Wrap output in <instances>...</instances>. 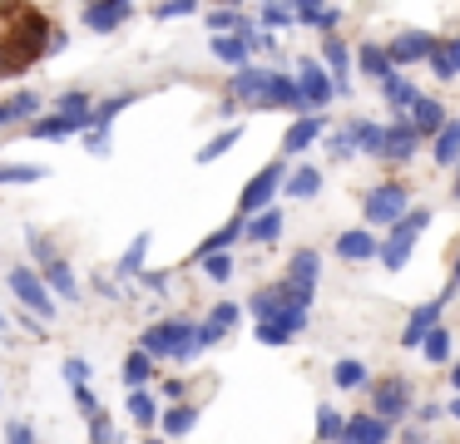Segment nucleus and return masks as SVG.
I'll return each instance as SVG.
<instances>
[{
    "label": "nucleus",
    "instance_id": "f257e3e1",
    "mask_svg": "<svg viewBox=\"0 0 460 444\" xmlns=\"http://www.w3.org/2000/svg\"><path fill=\"white\" fill-rule=\"evenodd\" d=\"M144 355H173V361H199V326L189 321H159L144 331Z\"/></svg>",
    "mask_w": 460,
    "mask_h": 444
},
{
    "label": "nucleus",
    "instance_id": "f03ea898",
    "mask_svg": "<svg viewBox=\"0 0 460 444\" xmlns=\"http://www.w3.org/2000/svg\"><path fill=\"white\" fill-rule=\"evenodd\" d=\"M317 272H322V257L312 252V247H302V252H292V262H288V276L278 282L282 301H288L292 311H307V306H312V292H317Z\"/></svg>",
    "mask_w": 460,
    "mask_h": 444
},
{
    "label": "nucleus",
    "instance_id": "7ed1b4c3",
    "mask_svg": "<svg viewBox=\"0 0 460 444\" xmlns=\"http://www.w3.org/2000/svg\"><path fill=\"white\" fill-rule=\"evenodd\" d=\"M50 35H55V30H50V20H45L40 10H21V15H15V25L5 30L0 39H5V45H11L25 65H35L40 55H50Z\"/></svg>",
    "mask_w": 460,
    "mask_h": 444
},
{
    "label": "nucleus",
    "instance_id": "20e7f679",
    "mask_svg": "<svg viewBox=\"0 0 460 444\" xmlns=\"http://www.w3.org/2000/svg\"><path fill=\"white\" fill-rule=\"evenodd\" d=\"M426 222H430L426 207H411V213L391 227L386 247H376V257H381V266H386V272H401V266L411 262V247H416V237H420V227H426Z\"/></svg>",
    "mask_w": 460,
    "mask_h": 444
},
{
    "label": "nucleus",
    "instance_id": "39448f33",
    "mask_svg": "<svg viewBox=\"0 0 460 444\" xmlns=\"http://www.w3.org/2000/svg\"><path fill=\"white\" fill-rule=\"evenodd\" d=\"M288 183V168L282 163H268V168H258V173L248 178V187H243V197H238V213H243V222L248 217H258V213H268V203H272V193Z\"/></svg>",
    "mask_w": 460,
    "mask_h": 444
},
{
    "label": "nucleus",
    "instance_id": "423d86ee",
    "mask_svg": "<svg viewBox=\"0 0 460 444\" xmlns=\"http://www.w3.org/2000/svg\"><path fill=\"white\" fill-rule=\"evenodd\" d=\"M5 282H11V292L21 296L31 311H40V321H50V316H55V301H50V286H45V276H35L31 266H11V272H5Z\"/></svg>",
    "mask_w": 460,
    "mask_h": 444
},
{
    "label": "nucleus",
    "instance_id": "0eeeda50",
    "mask_svg": "<svg viewBox=\"0 0 460 444\" xmlns=\"http://www.w3.org/2000/svg\"><path fill=\"white\" fill-rule=\"evenodd\" d=\"M406 213H411V193H406L401 183H381L376 193L367 197V222H386V227H396Z\"/></svg>",
    "mask_w": 460,
    "mask_h": 444
},
{
    "label": "nucleus",
    "instance_id": "6e6552de",
    "mask_svg": "<svg viewBox=\"0 0 460 444\" xmlns=\"http://www.w3.org/2000/svg\"><path fill=\"white\" fill-rule=\"evenodd\" d=\"M297 94H302V109H322L337 89H332V74L322 65H312V59H302L297 65Z\"/></svg>",
    "mask_w": 460,
    "mask_h": 444
},
{
    "label": "nucleus",
    "instance_id": "1a4fd4ad",
    "mask_svg": "<svg viewBox=\"0 0 460 444\" xmlns=\"http://www.w3.org/2000/svg\"><path fill=\"white\" fill-rule=\"evenodd\" d=\"M134 15L129 0H104V5H84V30H94V35H110V30H119L124 20Z\"/></svg>",
    "mask_w": 460,
    "mask_h": 444
},
{
    "label": "nucleus",
    "instance_id": "9d476101",
    "mask_svg": "<svg viewBox=\"0 0 460 444\" xmlns=\"http://www.w3.org/2000/svg\"><path fill=\"white\" fill-rule=\"evenodd\" d=\"M430 49H436V35H426V30H406V35L391 39L386 59L391 65H416V59H426Z\"/></svg>",
    "mask_w": 460,
    "mask_h": 444
},
{
    "label": "nucleus",
    "instance_id": "9b49d317",
    "mask_svg": "<svg viewBox=\"0 0 460 444\" xmlns=\"http://www.w3.org/2000/svg\"><path fill=\"white\" fill-rule=\"evenodd\" d=\"M386 440H391V424L376 420V414H357L341 430V444H386Z\"/></svg>",
    "mask_w": 460,
    "mask_h": 444
},
{
    "label": "nucleus",
    "instance_id": "f8f14e48",
    "mask_svg": "<svg viewBox=\"0 0 460 444\" xmlns=\"http://www.w3.org/2000/svg\"><path fill=\"white\" fill-rule=\"evenodd\" d=\"M406 410H411V385L406 380H386L376 390V420L391 424V420H401Z\"/></svg>",
    "mask_w": 460,
    "mask_h": 444
},
{
    "label": "nucleus",
    "instance_id": "ddd939ff",
    "mask_svg": "<svg viewBox=\"0 0 460 444\" xmlns=\"http://www.w3.org/2000/svg\"><path fill=\"white\" fill-rule=\"evenodd\" d=\"M322 128H327V118H322V114H302L297 124L288 128V138H282V153H302V148H312L322 138Z\"/></svg>",
    "mask_w": 460,
    "mask_h": 444
},
{
    "label": "nucleus",
    "instance_id": "4468645a",
    "mask_svg": "<svg viewBox=\"0 0 460 444\" xmlns=\"http://www.w3.org/2000/svg\"><path fill=\"white\" fill-rule=\"evenodd\" d=\"M416 128H411V118H396V124L386 128V148H381V158H396V163H406L411 153H416Z\"/></svg>",
    "mask_w": 460,
    "mask_h": 444
},
{
    "label": "nucleus",
    "instance_id": "2eb2a0df",
    "mask_svg": "<svg viewBox=\"0 0 460 444\" xmlns=\"http://www.w3.org/2000/svg\"><path fill=\"white\" fill-rule=\"evenodd\" d=\"M262 109H302V94H297V79H288V74H268V89H262V99H258Z\"/></svg>",
    "mask_w": 460,
    "mask_h": 444
},
{
    "label": "nucleus",
    "instance_id": "dca6fc26",
    "mask_svg": "<svg viewBox=\"0 0 460 444\" xmlns=\"http://www.w3.org/2000/svg\"><path fill=\"white\" fill-rule=\"evenodd\" d=\"M233 321H238V306H233V301L213 306V311H208V321L199 326V351H208L213 341H223V331H228Z\"/></svg>",
    "mask_w": 460,
    "mask_h": 444
},
{
    "label": "nucleus",
    "instance_id": "f3484780",
    "mask_svg": "<svg viewBox=\"0 0 460 444\" xmlns=\"http://www.w3.org/2000/svg\"><path fill=\"white\" fill-rule=\"evenodd\" d=\"M446 124L450 118H446V109H440L436 99H416V104H411V128H416V138L420 134H440Z\"/></svg>",
    "mask_w": 460,
    "mask_h": 444
},
{
    "label": "nucleus",
    "instance_id": "a211bd4d",
    "mask_svg": "<svg viewBox=\"0 0 460 444\" xmlns=\"http://www.w3.org/2000/svg\"><path fill=\"white\" fill-rule=\"evenodd\" d=\"M31 114H40V94H31V89H21V94H11V99H0V128L21 124V118H31Z\"/></svg>",
    "mask_w": 460,
    "mask_h": 444
},
{
    "label": "nucleus",
    "instance_id": "6ab92c4d",
    "mask_svg": "<svg viewBox=\"0 0 460 444\" xmlns=\"http://www.w3.org/2000/svg\"><path fill=\"white\" fill-rule=\"evenodd\" d=\"M450 296V292H446ZM446 296L440 301H430V306H416V316H411V326H406V345H420L430 331H436V321H440V306H446Z\"/></svg>",
    "mask_w": 460,
    "mask_h": 444
},
{
    "label": "nucleus",
    "instance_id": "aec40b11",
    "mask_svg": "<svg viewBox=\"0 0 460 444\" xmlns=\"http://www.w3.org/2000/svg\"><path fill=\"white\" fill-rule=\"evenodd\" d=\"M337 252H341V262H367V257H376V237L371 232H341Z\"/></svg>",
    "mask_w": 460,
    "mask_h": 444
},
{
    "label": "nucleus",
    "instance_id": "412c9836",
    "mask_svg": "<svg viewBox=\"0 0 460 444\" xmlns=\"http://www.w3.org/2000/svg\"><path fill=\"white\" fill-rule=\"evenodd\" d=\"M243 232H248L252 242H278V237H282V213H278V207H268V213L248 217V222H243Z\"/></svg>",
    "mask_w": 460,
    "mask_h": 444
},
{
    "label": "nucleus",
    "instance_id": "4be33fe9",
    "mask_svg": "<svg viewBox=\"0 0 460 444\" xmlns=\"http://www.w3.org/2000/svg\"><path fill=\"white\" fill-rule=\"evenodd\" d=\"M327 65H332V74H337V79H332V89H337V94H347V84H351V55H347V45H341V39L337 35H327Z\"/></svg>",
    "mask_w": 460,
    "mask_h": 444
},
{
    "label": "nucleus",
    "instance_id": "5701e85b",
    "mask_svg": "<svg viewBox=\"0 0 460 444\" xmlns=\"http://www.w3.org/2000/svg\"><path fill=\"white\" fill-rule=\"evenodd\" d=\"M238 237H243V217H233V222H223L213 237H203V242H199V262H203V257H218V252H228V247L238 242Z\"/></svg>",
    "mask_w": 460,
    "mask_h": 444
},
{
    "label": "nucleus",
    "instance_id": "b1692460",
    "mask_svg": "<svg viewBox=\"0 0 460 444\" xmlns=\"http://www.w3.org/2000/svg\"><path fill=\"white\" fill-rule=\"evenodd\" d=\"M262 89H268V69L248 65V69H238V74H233V94H238V99H252V104H258Z\"/></svg>",
    "mask_w": 460,
    "mask_h": 444
},
{
    "label": "nucleus",
    "instance_id": "393cba45",
    "mask_svg": "<svg viewBox=\"0 0 460 444\" xmlns=\"http://www.w3.org/2000/svg\"><path fill=\"white\" fill-rule=\"evenodd\" d=\"M45 286H50L55 296H65V301H80V286H75V276H70V266L55 257L50 266H45Z\"/></svg>",
    "mask_w": 460,
    "mask_h": 444
},
{
    "label": "nucleus",
    "instance_id": "a878e982",
    "mask_svg": "<svg viewBox=\"0 0 460 444\" xmlns=\"http://www.w3.org/2000/svg\"><path fill=\"white\" fill-rule=\"evenodd\" d=\"M347 134H351V148H361L371 158H381V148H386V128H376V124H351Z\"/></svg>",
    "mask_w": 460,
    "mask_h": 444
},
{
    "label": "nucleus",
    "instance_id": "bb28decb",
    "mask_svg": "<svg viewBox=\"0 0 460 444\" xmlns=\"http://www.w3.org/2000/svg\"><path fill=\"white\" fill-rule=\"evenodd\" d=\"M381 94H386V104L396 109V114H401V109H411V104L420 99L416 89H411L406 79H401V74H386V79H381Z\"/></svg>",
    "mask_w": 460,
    "mask_h": 444
},
{
    "label": "nucleus",
    "instance_id": "cd10ccee",
    "mask_svg": "<svg viewBox=\"0 0 460 444\" xmlns=\"http://www.w3.org/2000/svg\"><path fill=\"white\" fill-rule=\"evenodd\" d=\"M213 55H218L223 65H233V69H248V45L233 39V35H213Z\"/></svg>",
    "mask_w": 460,
    "mask_h": 444
},
{
    "label": "nucleus",
    "instance_id": "c85d7f7f",
    "mask_svg": "<svg viewBox=\"0 0 460 444\" xmlns=\"http://www.w3.org/2000/svg\"><path fill=\"white\" fill-rule=\"evenodd\" d=\"M282 187H288L292 197H317L322 193V173H317V168H297V173H288V183H282Z\"/></svg>",
    "mask_w": 460,
    "mask_h": 444
},
{
    "label": "nucleus",
    "instance_id": "c756f323",
    "mask_svg": "<svg viewBox=\"0 0 460 444\" xmlns=\"http://www.w3.org/2000/svg\"><path fill=\"white\" fill-rule=\"evenodd\" d=\"M332 380H337V390H361V385H367V365L361 361H337Z\"/></svg>",
    "mask_w": 460,
    "mask_h": 444
},
{
    "label": "nucleus",
    "instance_id": "7c9ffc66",
    "mask_svg": "<svg viewBox=\"0 0 460 444\" xmlns=\"http://www.w3.org/2000/svg\"><path fill=\"white\" fill-rule=\"evenodd\" d=\"M238 138H243V124H238V128H223L218 138H208V144L199 148V163H213V158H223L233 144H238Z\"/></svg>",
    "mask_w": 460,
    "mask_h": 444
},
{
    "label": "nucleus",
    "instance_id": "2f4dec72",
    "mask_svg": "<svg viewBox=\"0 0 460 444\" xmlns=\"http://www.w3.org/2000/svg\"><path fill=\"white\" fill-rule=\"evenodd\" d=\"M460 158V124H446L436 134V163H456Z\"/></svg>",
    "mask_w": 460,
    "mask_h": 444
},
{
    "label": "nucleus",
    "instance_id": "473e14b6",
    "mask_svg": "<svg viewBox=\"0 0 460 444\" xmlns=\"http://www.w3.org/2000/svg\"><path fill=\"white\" fill-rule=\"evenodd\" d=\"M193 424H199V410H193V405H173V410L164 414V434H189Z\"/></svg>",
    "mask_w": 460,
    "mask_h": 444
},
{
    "label": "nucleus",
    "instance_id": "72a5a7b5",
    "mask_svg": "<svg viewBox=\"0 0 460 444\" xmlns=\"http://www.w3.org/2000/svg\"><path fill=\"white\" fill-rule=\"evenodd\" d=\"M420 355H426V361H430V365H440V361H450V335H446V331H440V326H436V331H430V335H426V341H420Z\"/></svg>",
    "mask_w": 460,
    "mask_h": 444
},
{
    "label": "nucleus",
    "instance_id": "f704fd0d",
    "mask_svg": "<svg viewBox=\"0 0 460 444\" xmlns=\"http://www.w3.org/2000/svg\"><path fill=\"white\" fill-rule=\"evenodd\" d=\"M144 252H149V232H139V237L129 242V252L119 257V276H134V272H139V266H144Z\"/></svg>",
    "mask_w": 460,
    "mask_h": 444
},
{
    "label": "nucleus",
    "instance_id": "c9c22d12",
    "mask_svg": "<svg viewBox=\"0 0 460 444\" xmlns=\"http://www.w3.org/2000/svg\"><path fill=\"white\" fill-rule=\"evenodd\" d=\"M45 168L35 163H0V183H40Z\"/></svg>",
    "mask_w": 460,
    "mask_h": 444
},
{
    "label": "nucleus",
    "instance_id": "e433bc0d",
    "mask_svg": "<svg viewBox=\"0 0 460 444\" xmlns=\"http://www.w3.org/2000/svg\"><path fill=\"white\" fill-rule=\"evenodd\" d=\"M361 69H367V74H376V79H386L391 74L386 49H381V45H361Z\"/></svg>",
    "mask_w": 460,
    "mask_h": 444
},
{
    "label": "nucleus",
    "instance_id": "4c0bfd02",
    "mask_svg": "<svg viewBox=\"0 0 460 444\" xmlns=\"http://www.w3.org/2000/svg\"><path fill=\"white\" fill-rule=\"evenodd\" d=\"M25 134H31V138H65V134H70V124H65L60 114H55V118H31Z\"/></svg>",
    "mask_w": 460,
    "mask_h": 444
},
{
    "label": "nucleus",
    "instance_id": "58836bf2",
    "mask_svg": "<svg viewBox=\"0 0 460 444\" xmlns=\"http://www.w3.org/2000/svg\"><path fill=\"white\" fill-rule=\"evenodd\" d=\"M149 370H154V361H149V355H144V351H134L129 361H124V380H129L134 390H139V385L149 380Z\"/></svg>",
    "mask_w": 460,
    "mask_h": 444
},
{
    "label": "nucleus",
    "instance_id": "ea45409f",
    "mask_svg": "<svg viewBox=\"0 0 460 444\" xmlns=\"http://www.w3.org/2000/svg\"><path fill=\"white\" fill-rule=\"evenodd\" d=\"M292 15H297V20H307V25H337V15H341V10H337V5H297Z\"/></svg>",
    "mask_w": 460,
    "mask_h": 444
},
{
    "label": "nucleus",
    "instance_id": "a19ab883",
    "mask_svg": "<svg viewBox=\"0 0 460 444\" xmlns=\"http://www.w3.org/2000/svg\"><path fill=\"white\" fill-rule=\"evenodd\" d=\"M341 430H347V420L322 405V410H317V440H341Z\"/></svg>",
    "mask_w": 460,
    "mask_h": 444
},
{
    "label": "nucleus",
    "instance_id": "79ce46f5",
    "mask_svg": "<svg viewBox=\"0 0 460 444\" xmlns=\"http://www.w3.org/2000/svg\"><path fill=\"white\" fill-rule=\"evenodd\" d=\"M129 414H134L139 424H154V420H159V410H154V395H149V390H134V395H129Z\"/></svg>",
    "mask_w": 460,
    "mask_h": 444
},
{
    "label": "nucleus",
    "instance_id": "37998d69",
    "mask_svg": "<svg viewBox=\"0 0 460 444\" xmlns=\"http://www.w3.org/2000/svg\"><path fill=\"white\" fill-rule=\"evenodd\" d=\"M258 341H262V345H288L292 331H288L282 321H258Z\"/></svg>",
    "mask_w": 460,
    "mask_h": 444
},
{
    "label": "nucleus",
    "instance_id": "c03bdc74",
    "mask_svg": "<svg viewBox=\"0 0 460 444\" xmlns=\"http://www.w3.org/2000/svg\"><path fill=\"white\" fill-rule=\"evenodd\" d=\"M203 272H208L213 282H228V276H233V257H228V252H218V257H203Z\"/></svg>",
    "mask_w": 460,
    "mask_h": 444
},
{
    "label": "nucleus",
    "instance_id": "a18cd8bd",
    "mask_svg": "<svg viewBox=\"0 0 460 444\" xmlns=\"http://www.w3.org/2000/svg\"><path fill=\"white\" fill-rule=\"evenodd\" d=\"M90 440H94V444H119V434H114L110 414H94V420H90Z\"/></svg>",
    "mask_w": 460,
    "mask_h": 444
},
{
    "label": "nucleus",
    "instance_id": "49530a36",
    "mask_svg": "<svg viewBox=\"0 0 460 444\" xmlns=\"http://www.w3.org/2000/svg\"><path fill=\"white\" fill-rule=\"evenodd\" d=\"M21 69H25V59L15 55V49L5 45V39H0V79H15V74H21Z\"/></svg>",
    "mask_w": 460,
    "mask_h": 444
},
{
    "label": "nucleus",
    "instance_id": "de8ad7c7",
    "mask_svg": "<svg viewBox=\"0 0 460 444\" xmlns=\"http://www.w3.org/2000/svg\"><path fill=\"white\" fill-rule=\"evenodd\" d=\"M426 59H430V69H436V79H456V69H450V55H446V45H436Z\"/></svg>",
    "mask_w": 460,
    "mask_h": 444
},
{
    "label": "nucleus",
    "instance_id": "09e8293b",
    "mask_svg": "<svg viewBox=\"0 0 460 444\" xmlns=\"http://www.w3.org/2000/svg\"><path fill=\"white\" fill-rule=\"evenodd\" d=\"M179 15H193L189 0H169V5H154V20H179Z\"/></svg>",
    "mask_w": 460,
    "mask_h": 444
},
{
    "label": "nucleus",
    "instance_id": "8fccbe9b",
    "mask_svg": "<svg viewBox=\"0 0 460 444\" xmlns=\"http://www.w3.org/2000/svg\"><path fill=\"white\" fill-rule=\"evenodd\" d=\"M25 242H31V252H35V257H40V262H45V266H50V262H55V247H50V242H45V237H40V232H25Z\"/></svg>",
    "mask_w": 460,
    "mask_h": 444
},
{
    "label": "nucleus",
    "instance_id": "3c124183",
    "mask_svg": "<svg viewBox=\"0 0 460 444\" xmlns=\"http://www.w3.org/2000/svg\"><path fill=\"white\" fill-rule=\"evenodd\" d=\"M65 380H70L75 390H80V385L90 380V365H84V361H65Z\"/></svg>",
    "mask_w": 460,
    "mask_h": 444
},
{
    "label": "nucleus",
    "instance_id": "603ef678",
    "mask_svg": "<svg viewBox=\"0 0 460 444\" xmlns=\"http://www.w3.org/2000/svg\"><path fill=\"white\" fill-rule=\"evenodd\" d=\"M292 5H262V25H288Z\"/></svg>",
    "mask_w": 460,
    "mask_h": 444
},
{
    "label": "nucleus",
    "instance_id": "864d4df0",
    "mask_svg": "<svg viewBox=\"0 0 460 444\" xmlns=\"http://www.w3.org/2000/svg\"><path fill=\"white\" fill-rule=\"evenodd\" d=\"M5 444H35V434H31V424H21L15 420L11 430H5Z\"/></svg>",
    "mask_w": 460,
    "mask_h": 444
},
{
    "label": "nucleus",
    "instance_id": "5fc2aeb1",
    "mask_svg": "<svg viewBox=\"0 0 460 444\" xmlns=\"http://www.w3.org/2000/svg\"><path fill=\"white\" fill-rule=\"evenodd\" d=\"M75 405H80V410L90 414V420H94V414H100V400H94V390H84V385H80V390H75Z\"/></svg>",
    "mask_w": 460,
    "mask_h": 444
},
{
    "label": "nucleus",
    "instance_id": "6e6d98bb",
    "mask_svg": "<svg viewBox=\"0 0 460 444\" xmlns=\"http://www.w3.org/2000/svg\"><path fill=\"white\" fill-rule=\"evenodd\" d=\"M208 25H213V30H233V25H238V10H213Z\"/></svg>",
    "mask_w": 460,
    "mask_h": 444
},
{
    "label": "nucleus",
    "instance_id": "4d7b16f0",
    "mask_svg": "<svg viewBox=\"0 0 460 444\" xmlns=\"http://www.w3.org/2000/svg\"><path fill=\"white\" fill-rule=\"evenodd\" d=\"M332 153L337 158H351V134L341 128V134H332Z\"/></svg>",
    "mask_w": 460,
    "mask_h": 444
},
{
    "label": "nucleus",
    "instance_id": "13d9d810",
    "mask_svg": "<svg viewBox=\"0 0 460 444\" xmlns=\"http://www.w3.org/2000/svg\"><path fill=\"white\" fill-rule=\"evenodd\" d=\"M144 286H154V292H164V286H169V276H164V272H144Z\"/></svg>",
    "mask_w": 460,
    "mask_h": 444
},
{
    "label": "nucleus",
    "instance_id": "bf43d9fd",
    "mask_svg": "<svg viewBox=\"0 0 460 444\" xmlns=\"http://www.w3.org/2000/svg\"><path fill=\"white\" fill-rule=\"evenodd\" d=\"M159 390H164V395H169V400H183V380H164V385H159Z\"/></svg>",
    "mask_w": 460,
    "mask_h": 444
},
{
    "label": "nucleus",
    "instance_id": "052dcab7",
    "mask_svg": "<svg viewBox=\"0 0 460 444\" xmlns=\"http://www.w3.org/2000/svg\"><path fill=\"white\" fill-rule=\"evenodd\" d=\"M446 55H450V69L460 74V39H450V45H446Z\"/></svg>",
    "mask_w": 460,
    "mask_h": 444
},
{
    "label": "nucleus",
    "instance_id": "680f3d73",
    "mask_svg": "<svg viewBox=\"0 0 460 444\" xmlns=\"http://www.w3.org/2000/svg\"><path fill=\"white\" fill-rule=\"evenodd\" d=\"M450 385H456V390H460V361H456V370H450Z\"/></svg>",
    "mask_w": 460,
    "mask_h": 444
},
{
    "label": "nucleus",
    "instance_id": "e2e57ef3",
    "mask_svg": "<svg viewBox=\"0 0 460 444\" xmlns=\"http://www.w3.org/2000/svg\"><path fill=\"white\" fill-rule=\"evenodd\" d=\"M450 414H456V420H460V400H456V405H450Z\"/></svg>",
    "mask_w": 460,
    "mask_h": 444
},
{
    "label": "nucleus",
    "instance_id": "0e129e2a",
    "mask_svg": "<svg viewBox=\"0 0 460 444\" xmlns=\"http://www.w3.org/2000/svg\"><path fill=\"white\" fill-rule=\"evenodd\" d=\"M456 197H460V173H456Z\"/></svg>",
    "mask_w": 460,
    "mask_h": 444
},
{
    "label": "nucleus",
    "instance_id": "69168bd1",
    "mask_svg": "<svg viewBox=\"0 0 460 444\" xmlns=\"http://www.w3.org/2000/svg\"><path fill=\"white\" fill-rule=\"evenodd\" d=\"M456 286H460V262H456Z\"/></svg>",
    "mask_w": 460,
    "mask_h": 444
},
{
    "label": "nucleus",
    "instance_id": "338daca9",
    "mask_svg": "<svg viewBox=\"0 0 460 444\" xmlns=\"http://www.w3.org/2000/svg\"><path fill=\"white\" fill-rule=\"evenodd\" d=\"M149 444H159V440H149Z\"/></svg>",
    "mask_w": 460,
    "mask_h": 444
}]
</instances>
